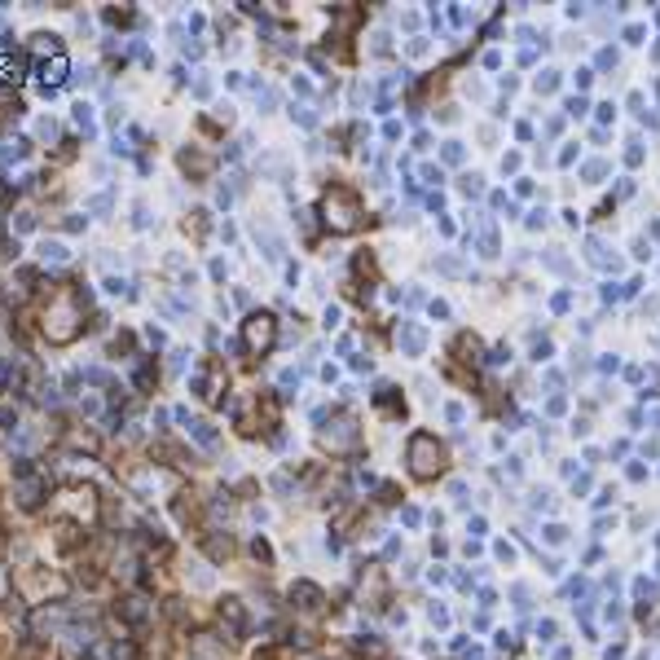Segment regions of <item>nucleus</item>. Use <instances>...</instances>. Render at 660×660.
Wrapping results in <instances>:
<instances>
[{"instance_id": "f257e3e1", "label": "nucleus", "mask_w": 660, "mask_h": 660, "mask_svg": "<svg viewBox=\"0 0 660 660\" xmlns=\"http://www.w3.org/2000/svg\"><path fill=\"white\" fill-rule=\"evenodd\" d=\"M321 211H326V225H330L334 234L357 229V220H361V202H357V194H352V189H343V185H334L330 194H326Z\"/></svg>"}, {"instance_id": "f03ea898", "label": "nucleus", "mask_w": 660, "mask_h": 660, "mask_svg": "<svg viewBox=\"0 0 660 660\" xmlns=\"http://www.w3.org/2000/svg\"><path fill=\"white\" fill-rule=\"evenodd\" d=\"M410 466H414V475H436L440 466H445V449H440V440L427 436V431L410 436Z\"/></svg>"}, {"instance_id": "7ed1b4c3", "label": "nucleus", "mask_w": 660, "mask_h": 660, "mask_svg": "<svg viewBox=\"0 0 660 660\" xmlns=\"http://www.w3.org/2000/svg\"><path fill=\"white\" fill-rule=\"evenodd\" d=\"M247 339L256 343V348H269V343H273V317H251Z\"/></svg>"}, {"instance_id": "20e7f679", "label": "nucleus", "mask_w": 660, "mask_h": 660, "mask_svg": "<svg viewBox=\"0 0 660 660\" xmlns=\"http://www.w3.org/2000/svg\"><path fill=\"white\" fill-rule=\"evenodd\" d=\"M401 348H405V352H418V348H423V330H418V326H405V330H401Z\"/></svg>"}]
</instances>
